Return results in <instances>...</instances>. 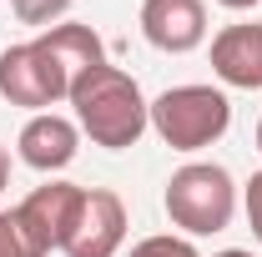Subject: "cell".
<instances>
[{"instance_id":"18","label":"cell","mask_w":262,"mask_h":257,"mask_svg":"<svg viewBox=\"0 0 262 257\" xmlns=\"http://www.w3.org/2000/svg\"><path fill=\"white\" fill-rule=\"evenodd\" d=\"M257 152H262V121H257Z\"/></svg>"},{"instance_id":"16","label":"cell","mask_w":262,"mask_h":257,"mask_svg":"<svg viewBox=\"0 0 262 257\" xmlns=\"http://www.w3.org/2000/svg\"><path fill=\"white\" fill-rule=\"evenodd\" d=\"M217 5H227V10H252V5H262V0H217Z\"/></svg>"},{"instance_id":"3","label":"cell","mask_w":262,"mask_h":257,"mask_svg":"<svg viewBox=\"0 0 262 257\" xmlns=\"http://www.w3.org/2000/svg\"><path fill=\"white\" fill-rule=\"evenodd\" d=\"M227 126H232V101L217 86L187 81V86H171L151 101V131L171 152H202V146L222 141Z\"/></svg>"},{"instance_id":"14","label":"cell","mask_w":262,"mask_h":257,"mask_svg":"<svg viewBox=\"0 0 262 257\" xmlns=\"http://www.w3.org/2000/svg\"><path fill=\"white\" fill-rule=\"evenodd\" d=\"M242 212H247L252 237L262 242V172H252V177H247V187H242Z\"/></svg>"},{"instance_id":"7","label":"cell","mask_w":262,"mask_h":257,"mask_svg":"<svg viewBox=\"0 0 262 257\" xmlns=\"http://www.w3.org/2000/svg\"><path fill=\"white\" fill-rule=\"evenodd\" d=\"M141 35L166 56H187L207 40V5L202 0H141Z\"/></svg>"},{"instance_id":"12","label":"cell","mask_w":262,"mask_h":257,"mask_svg":"<svg viewBox=\"0 0 262 257\" xmlns=\"http://www.w3.org/2000/svg\"><path fill=\"white\" fill-rule=\"evenodd\" d=\"M131 257H202L192 247V237H182V232H157V237H141Z\"/></svg>"},{"instance_id":"17","label":"cell","mask_w":262,"mask_h":257,"mask_svg":"<svg viewBox=\"0 0 262 257\" xmlns=\"http://www.w3.org/2000/svg\"><path fill=\"white\" fill-rule=\"evenodd\" d=\"M212 257H252V252H242V247H227V252H212Z\"/></svg>"},{"instance_id":"2","label":"cell","mask_w":262,"mask_h":257,"mask_svg":"<svg viewBox=\"0 0 262 257\" xmlns=\"http://www.w3.org/2000/svg\"><path fill=\"white\" fill-rule=\"evenodd\" d=\"M162 202L171 227H182V237H212V232H227L237 217V182L217 161H187L171 172Z\"/></svg>"},{"instance_id":"10","label":"cell","mask_w":262,"mask_h":257,"mask_svg":"<svg viewBox=\"0 0 262 257\" xmlns=\"http://www.w3.org/2000/svg\"><path fill=\"white\" fill-rule=\"evenodd\" d=\"M212 71L222 86L237 91H262V26L242 20V26H222L212 35Z\"/></svg>"},{"instance_id":"1","label":"cell","mask_w":262,"mask_h":257,"mask_svg":"<svg viewBox=\"0 0 262 257\" xmlns=\"http://www.w3.org/2000/svg\"><path fill=\"white\" fill-rule=\"evenodd\" d=\"M71 106H76V126L86 131L106 152H126L136 146L146 126H151V101L141 96L136 76H126L121 66H96L71 86Z\"/></svg>"},{"instance_id":"6","label":"cell","mask_w":262,"mask_h":257,"mask_svg":"<svg viewBox=\"0 0 262 257\" xmlns=\"http://www.w3.org/2000/svg\"><path fill=\"white\" fill-rule=\"evenodd\" d=\"M0 96L10 106H26V111H51L71 91H66L61 76L51 71V61L35 51V40H26V46L0 51Z\"/></svg>"},{"instance_id":"5","label":"cell","mask_w":262,"mask_h":257,"mask_svg":"<svg viewBox=\"0 0 262 257\" xmlns=\"http://www.w3.org/2000/svg\"><path fill=\"white\" fill-rule=\"evenodd\" d=\"M126 242V202L111 192V187H86L81 197V212L71 222L66 237V257H116Z\"/></svg>"},{"instance_id":"8","label":"cell","mask_w":262,"mask_h":257,"mask_svg":"<svg viewBox=\"0 0 262 257\" xmlns=\"http://www.w3.org/2000/svg\"><path fill=\"white\" fill-rule=\"evenodd\" d=\"M15 152L35 172H66L81 152V126L71 116H56V111H35L15 136Z\"/></svg>"},{"instance_id":"4","label":"cell","mask_w":262,"mask_h":257,"mask_svg":"<svg viewBox=\"0 0 262 257\" xmlns=\"http://www.w3.org/2000/svg\"><path fill=\"white\" fill-rule=\"evenodd\" d=\"M81 197H86V187H76V182H46V187H35L20 207H10L35 257H51V252L66 247L71 222H76V212H81Z\"/></svg>"},{"instance_id":"13","label":"cell","mask_w":262,"mask_h":257,"mask_svg":"<svg viewBox=\"0 0 262 257\" xmlns=\"http://www.w3.org/2000/svg\"><path fill=\"white\" fill-rule=\"evenodd\" d=\"M0 257H35L20 222H15V212H0Z\"/></svg>"},{"instance_id":"11","label":"cell","mask_w":262,"mask_h":257,"mask_svg":"<svg viewBox=\"0 0 262 257\" xmlns=\"http://www.w3.org/2000/svg\"><path fill=\"white\" fill-rule=\"evenodd\" d=\"M71 5H76V0H10V10H15V20H20V26H40V31H51V26H61Z\"/></svg>"},{"instance_id":"9","label":"cell","mask_w":262,"mask_h":257,"mask_svg":"<svg viewBox=\"0 0 262 257\" xmlns=\"http://www.w3.org/2000/svg\"><path fill=\"white\" fill-rule=\"evenodd\" d=\"M35 51L51 61V71L66 81V91H71L86 71L106 66V46H101V35L91 31V26H81V20H61V26L40 31V35H35Z\"/></svg>"},{"instance_id":"15","label":"cell","mask_w":262,"mask_h":257,"mask_svg":"<svg viewBox=\"0 0 262 257\" xmlns=\"http://www.w3.org/2000/svg\"><path fill=\"white\" fill-rule=\"evenodd\" d=\"M10 187V157H5V146H0V192Z\"/></svg>"}]
</instances>
